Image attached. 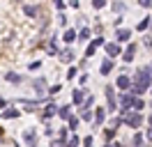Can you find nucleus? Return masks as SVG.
<instances>
[{"label":"nucleus","mask_w":152,"mask_h":147,"mask_svg":"<svg viewBox=\"0 0 152 147\" xmlns=\"http://www.w3.org/2000/svg\"><path fill=\"white\" fill-rule=\"evenodd\" d=\"M152 85V74L148 67H143V69H138V71L132 76V83H129V90H132V94H136V97H141V94H145V92L150 90Z\"/></svg>","instance_id":"1"},{"label":"nucleus","mask_w":152,"mask_h":147,"mask_svg":"<svg viewBox=\"0 0 152 147\" xmlns=\"http://www.w3.org/2000/svg\"><path fill=\"white\" fill-rule=\"evenodd\" d=\"M120 117H122V122L127 124V127H132V129H138L143 124L141 110H134L132 113V108H120Z\"/></svg>","instance_id":"2"},{"label":"nucleus","mask_w":152,"mask_h":147,"mask_svg":"<svg viewBox=\"0 0 152 147\" xmlns=\"http://www.w3.org/2000/svg\"><path fill=\"white\" fill-rule=\"evenodd\" d=\"M106 101H108V106H106V110L108 113H115L118 110V97H115V90H113V85H108L106 87Z\"/></svg>","instance_id":"3"},{"label":"nucleus","mask_w":152,"mask_h":147,"mask_svg":"<svg viewBox=\"0 0 152 147\" xmlns=\"http://www.w3.org/2000/svg\"><path fill=\"white\" fill-rule=\"evenodd\" d=\"M104 48H106V55H108V57H113V60H115L120 53H122L118 41H104Z\"/></svg>","instance_id":"4"},{"label":"nucleus","mask_w":152,"mask_h":147,"mask_svg":"<svg viewBox=\"0 0 152 147\" xmlns=\"http://www.w3.org/2000/svg\"><path fill=\"white\" fill-rule=\"evenodd\" d=\"M115 41H118V44H122V41H132V30H127V28H118V32H115Z\"/></svg>","instance_id":"5"},{"label":"nucleus","mask_w":152,"mask_h":147,"mask_svg":"<svg viewBox=\"0 0 152 147\" xmlns=\"http://www.w3.org/2000/svg\"><path fill=\"white\" fill-rule=\"evenodd\" d=\"M32 87H35V92H37V97H44L46 94V78H37V81H32Z\"/></svg>","instance_id":"6"},{"label":"nucleus","mask_w":152,"mask_h":147,"mask_svg":"<svg viewBox=\"0 0 152 147\" xmlns=\"http://www.w3.org/2000/svg\"><path fill=\"white\" fill-rule=\"evenodd\" d=\"M134 55H136V44H134V41H129V46L122 51V60H124V62H132Z\"/></svg>","instance_id":"7"},{"label":"nucleus","mask_w":152,"mask_h":147,"mask_svg":"<svg viewBox=\"0 0 152 147\" xmlns=\"http://www.w3.org/2000/svg\"><path fill=\"white\" fill-rule=\"evenodd\" d=\"M83 99H86V90H83V87H76V90L72 92V101L76 103V108L83 103Z\"/></svg>","instance_id":"8"},{"label":"nucleus","mask_w":152,"mask_h":147,"mask_svg":"<svg viewBox=\"0 0 152 147\" xmlns=\"http://www.w3.org/2000/svg\"><path fill=\"white\" fill-rule=\"evenodd\" d=\"M111 71H113V57H106L104 62L99 64V74H102V76H108Z\"/></svg>","instance_id":"9"},{"label":"nucleus","mask_w":152,"mask_h":147,"mask_svg":"<svg viewBox=\"0 0 152 147\" xmlns=\"http://www.w3.org/2000/svg\"><path fill=\"white\" fill-rule=\"evenodd\" d=\"M129 83H132V78H129L127 74H122V76H118L115 87H118V90H129Z\"/></svg>","instance_id":"10"},{"label":"nucleus","mask_w":152,"mask_h":147,"mask_svg":"<svg viewBox=\"0 0 152 147\" xmlns=\"http://www.w3.org/2000/svg\"><path fill=\"white\" fill-rule=\"evenodd\" d=\"M132 99H134L132 92H124L122 97L118 99V108H129V106H132Z\"/></svg>","instance_id":"11"},{"label":"nucleus","mask_w":152,"mask_h":147,"mask_svg":"<svg viewBox=\"0 0 152 147\" xmlns=\"http://www.w3.org/2000/svg\"><path fill=\"white\" fill-rule=\"evenodd\" d=\"M21 138H23V143H28V145H35V140H37V131H35V129H26Z\"/></svg>","instance_id":"12"},{"label":"nucleus","mask_w":152,"mask_h":147,"mask_svg":"<svg viewBox=\"0 0 152 147\" xmlns=\"http://www.w3.org/2000/svg\"><path fill=\"white\" fill-rule=\"evenodd\" d=\"M106 119V108H95V124L97 127H102Z\"/></svg>","instance_id":"13"},{"label":"nucleus","mask_w":152,"mask_h":147,"mask_svg":"<svg viewBox=\"0 0 152 147\" xmlns=\"http://www.w3.org/2000/svg\"><path fill=\"white\" fill-rule=\"evenodd\" d=\"M56 113H58V106H56V103H48L46 108L42 110V117H44V119H48V117H53Z\"/></svg>","instance_id":"14"},{"label":"nucleus","mask_w":152,"mask_h":147,"mask_svg":"<svg viewBox=\"0 0 152 147\" xmlns=\"http://www.w3.org/2000/svg\"><path fill=\"white\" fill-rule=\"evenodd\" d=\"M60 60H62V62H74V51H72V48H65V51H60Z\"/></svg>","instance_id":"15"},{"label":"nucleus","mask_w":152,"mask_h":147,"mask_svg":"<svg viewBox=\"0 0 152 147\" xmlns=\"http://www.w3.org/2000/svg\"><path fill=\"white\" fill-rule=\"evenodd\" d=\"M5 81H10V83H14V85H19V83L23 81V76H21V74H16V71H10V74H5Z\"/></svg>","instance_id":"16"},{"label":"nucleus","mask_w":152,"mask_h":147,"mask_svg":"<svg viewBox=\"0 0 152 147\" xmlns=\"http://www.w3.org/2000/svg\"><path fill=\"white\" fill-rule=\"evenodd\" d=\"M19 106H26V110H37L39 101H30V99H19Z\"/></svg>","instance_id":"17"},{"label":"nucleus","mask_w":152,"mask_h":147,"mask_svg":"<svg viewBox=\"0 0 152 147\" xmlns=\"http://www.w3.org/2000/svg\"><path fill=\"white\" fill-rule=\"evenodd\" d=\"M129 108H134V110H143V108H145V101H143L141 97H136V94H134L132 106H129Z\"/></svg>","instance_id":"18"},{"label":"nucleus","mask_w":152,"mask_h":147,"mask_svg":"<svg viewBox=\"0 0 152 147\" xmlns=\"http://www.w3.org/2000/svg\"><path fill=\"white\" fill-rule=\"evenodd\" d=\"M0 115L5 119H14V117H19V110L16 108H7V110H0Z\"/></svg>","instance_id":"19"},{"label":"nucleus","mask_w":152,"mask_h":147,"mask_svg":"<svg viewBox=\"0 0 152 147\" xmlns=\"http://www.w3.org/2000/svg\"><path fill=\"white\" fill-rule=\"evenodd\" d=\"M23 12H26V16H32V18H35L39 14V7H37V5H26Z\"/></svg>","instance_id":"20"},{"label":"nucleus","mask_w":152,"mask_h":147,"mask_svg":"<svg viewBox=\"0 0 152 147\" xmlns=\"http://www.w3.org/2000/svg\"><path fill=\"white\" fill-rule=\"evenodd\" d=\"M69 113H72V106H60L56 115H58L60 119H67V117H69Z\"/></svg>","instance_id":"21"},{"label":"nucleus","mask_w":152,"mask_h":147,"mask_svg":"<svg viewBox=\"0 0 152 147\" xmlns=\"http://www.w3.org/2000/svg\"><path fill=\"white\" fill-rule=\"evenodd\" d=\"M67 122H69V129H72V131H76V129H78V124H81V117H76V115H72V113H69Z\"/></svg>","instance_id":"22"},{"label":"nucleus","mask_w":152,"mask_h":147,"mask_svg":"<svg viewBox=\"0 0 152 147\" xmlns=\"http://www.w3.org/2000/svg\"><path fill=\"white\" fill-rule=\"evenodd\" d=\"M62 39H65L67 44H72V41L76 39V30H74V28H69V30H65V35H62Z\"/></svg>","instance_id":"23"},{"label":"nucleus","mask_w":152,"mask_h":147,"mask_svg":"<svg viewBox=\"0 0 152 147\" xmlns=\"http://www.w3.org/2000/svg\"><path fill=\"white\" fill-rule=\"evenodd\" d=\"M152 21H150V16H145L141 21V23H138V25H136V30H138V32H145V30H148V25H150Z\"/></svg>","instance_id":"24"},{"label":"nucleus","mask_w":152,"mask_h":147,"mask_svg":"<svg viewBox=\"0 0 152 147\" xmlns=\"http://www.w3.org/2000/svg\"><path fill=\"white\" fill-rule=\"evenodd\" d=\"M78 39H81V41H90V30H88V28H81V30H78Z\"/></svg>","instance_id":"25"},{"label":"nucleus","mask_w":152,"mask_h":147,"mask_svg":"<svg viewBox=\"0 0 152 147\" xmlns=\"http://www.w3.org/2000/svg\"><path fill=\"white\" fill-rule=\"evenodd\" d=\"M97 48H99V46H97L95 41H90V44H88V51H86V57H92V55L97 53Z\"/></svg>","instance_id":"26"},{"label":"nucleus","mask_w":152,"mask_h":147,"mask_svg":"<svg viewBox=\"0 0 152 147\" xmlns=\"http://www.w3.org/2000/svg\"><path fill=\"white\" fill-rule=\"evenodd\" d=\"M67 145H72V147H76V145H81V138L76 136V133H74V136H67Z\"/></svg>","instance_id":"27"},{"label":"nucleus","mask_w":152,"mask_h":147,"mask_svg":"<svg viewBox=\"0 0 152 147\" xmlns=\"http://www.w3.org/2000/svg\"><path fill=\"white\" fill-rule=\"evenodd\" d=\"M104 138H106V143H111V140L115 138V129H106V131H104Z\"/></svg>","instance_id":"28"},{"label":"nucleus","mask_w":152,"mask_h":147,"mask_svg":"<svg viewBox=\"0 0 152 147\" xmlns=\"http://www.w3.org/2000/svg\"><path fill=\"white\" fill-rule=\"evenodd\" d=\"M81 119H92V113H90V108H81Z\"/></svg>","instance_id":"29"},{"label":"nucleus","mask_w":152,"mask_h":147,"mask_svg":"<svg viewBox=\"0 0 152 147\" xmlns=\"http://www.w3.org/2000/svg\"><path fill=\"white\" fill-rule=\"evenodd\" d=\"M60 90H62V85H60V83H56V85H51V87H48V94H58V92H60Z\"/></svg>","instance_id":"30"},{"label":"nucleus","mask_w":152,"mask_h":147,"mask_svg":"<svg viewBox=\"0 0 152 147\" xmlns=\"http://www.w3.org/2000/svg\"><path fill=\"white\" fill-rule=\"evenodd\" d=\"M92 7H95V9H104L106 7V0H92Z\"/></svg>","instance_id":"31"},{"label":"nucleus","mask_w":152,"mask_h":147,"mask_svg":"<svg viewBox=\"0 0 152 147\" xmlns=\"http://www.w3.org/2000/svg\"><path fill=\"white\" fill-rule=\"evenodd\" d=\"M143 143H145V136L136 133V136H134V145H143Z\"/></svg>","instance_id":"32"},{"label":"nucleus","mask_w":152,"mask_h":147,"mask_svg":"<svg viewBox=\"0 0 152 147\" xmlns=\"http://www.w3.org/2000/svg\"><path fill=\"white\" fill-rule=\"evenodd\" d=\"M120 124H122V117H113L111 119V129H118Z\"/></svg>","instance_id":"33"},{"label":"nucleus","mask_w":152,"mask_h":147,"mask_svg":"<svg viewBox=\"0 0 152 147\" xmlns=\"http://www.w3.org/2000/svg\"><path fill=\"white\" fill-rule=\"evenodd\" d=\"M53 5H56L60 12H62V9H65V0H53Z\"/></svg>","instance_id":"34"},{"label":"nucleus","mask_w":152,"mask_h":147,"mask_svg":"<svg viewBox=\"0 0 152 147\" xmlns=\"http://www.w3.org/2000/svg\"><path fill=\"white\" fill-rule=\"evenodd\" d=\"M81 143H83V145H92V143H95V138H92V136H86Z\"/></svg>","instance_id":"35"},{"label":"nucleus","mask_w":152,"mask_h":147,"mask_svg":"<svg viewBox=\"0 0 152 147\" xmlns=\"http://www.w3.org/2000/svg\"><path fill=\"white\" fill-rule=\"evenodd\" d=\"M141 7H152V0H138Z\"/></svg>","instance_id":"36"},{"label":"nucleus","mask_w":152,"mask_h":147,"mask_svg":"<svg viewBox=\"0 0 152 147\" xmlns=\"http://www.w3.org/2000/svg\"><path fill=\"white\" fill-rule=\"evenodd\" d=\"M58 23H60V25H67V16H65V14H60V16H58Z\"/></svg>","instance_id":"37"},{"label":"nucleus","mask_w":152,"mask_h":147,"mask_svg":"<svg viewBox=\"0 0 152 147\" xmlns=\"http://www.w3.org/2000/svg\"><path fill=\"white\" fill-rule=\"evenodd\" d=\"M76 76V67H69V71H67V78H74Z\"/></svg>","instance_id":"38"},{"label":"nucleus","mask_w":152,"mask_h":147,"mask_svg":"<svg viewBox=\"0 0 152 147\" xmlns=\"http://www.w3.org/2000/svg\"><path fill=\"white\" fill-rule=\"evenodd\" d=\"M39 67H42V62H39V60H35V62H30V69H39Z\"/></svg>","instance_id":"39"},{"label":"nucleus","mask_w":152,"mask_h":147,"mask_svg":"<svg viewBox=\"0 0 152 147\" xmlns=\"http://www.w3.org/2000/svg\"><path fill=\"white\" fill-rule=\"evenodd\" d=\"M145 140H150V143H152V127H148V133H145Z\"/></svg>","instance_id":"40"},{"label":"nucleus","mask_w":152,"mask_h":147,"mask_svg":"<svg viewBox=\"0 0 152 147\" xmlns=\"http://www.w3.org/2000/svg\"><path fill=\"white\" fill-rule=\"evenodd\" d=\"M7 108V99H2V97H0V110H5Z\"/></svg>","instance_id":"41"},{"label":"nucleus","mask_w":152,"mask_h":147,"mask_svg":"<svg viewBox=\"0 0 152 147\" xmlns=\"http://www.w3.org/2000/svg\"><path fill=\"white\" fill-rule=\"evenodd\" d=\"M69 5H72L74 9H78V5H81V2H78V0H69Z\"/></svg>","instance_id":"42"},{"label":"nucleus","mask_w":152,"mask_h":147,"mask_svg":"<svg viewBox=\"0 0 152 147\" xmlns=\"http://www.w3.org/2000/svg\"><path fill=\"white\" fill-rule=\"evenodd\" d=\"M145 46H148V48H152V37H145Z\"/></svg>","instance_id":"43"},{"label":"nucleus","mask_w":152,"mask_h":147,"mask_svg":"<svg viewBox=\"0 0 152 147\" xmlns=\"http://www.w3.org/2000/svg\"><path fill=\"white\" fill-rule=\"evenodd\" d=\"M2 138H5V133H2V129H0V143H2Z\"/></svg>","instance_id":"44"},{"label":"nucleus","mask_w":152,"mask_h":147,"mask_svg":"<svg viewBox=\"0 0 152 147\" xmlns=\"http://www.w3.org/2000/svg\"><path fill=\"white\" fill-rule=\"evenodd\" d=\"M148 122H150V127H152V115H150V119H148Z\"/></svg>","instance_id":"45"},{"label":"nucleus","mask_w":152,"mask_h":147,"mask_svg":"<svg viewBox=\"0 0 152 147\" xmlns=\"http://www.w3.org/2000/svg\"><path fill=\"white\" fill-rule=\"evenodd\" d=\"M148 69H150V74H152V62H150V67H148Z\"/></svg>","instance_id":"46"},{"label":"nucleus","mask_w":152,"mask_h":147,"mask_svg":"<svg viewBox=\"0 0 152 147\" xmlns=\"http://www.w3.org/2000/svg\"><path fill=\"white\" fill-rule=\"evenodd\" d=\"M150 94H152V85H150Z\"/></svg>","instance_id":"47"},{"label":"nucleus","mask_w":152,"mask_h":147,"mask_svg":"<svg viewBox=\"0 0 152 147\" xmlns=\"http://www.w3.org/2000/svg\"><path fill=\"white\" fill-rule=\"evenodd\" d=\"M16 2H21V0H16Z\"/></svg>","instance_id":"48"},{"label":"nucleus","mask_w":152,"mask_h":147,"mask_svg":"<svg viewBox=\"0 0 152 147\" xmlns=\"http://www.w3.org/2000/svg\"><path fill=\"white\" fill-rule=\"evenodd\" d=\"M150 108H152V103H150Z\"/></svg>","instance_id":"49"}]
</instances>
